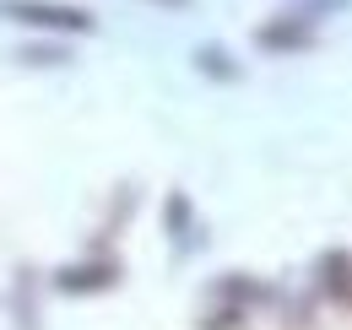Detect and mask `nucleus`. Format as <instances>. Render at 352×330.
<instances>
[{
  "label": "nucleus",
  "mask_w": 352,
  "mask_h": 330,
  "mask_svg": "<svg viewBox=\"0 0 352 330\" xmlns=\"http://www.w3.org/2000/svg\"><path fill=\"white\" fill-rule=\"evenodd\" d=\"M22 28H49V33H92V16L82 6H54V0H6L0 6Z\"/></svg>",
  "instance_id": "obj_1"
},
{
  "label": "nucleus",
  "mask_w": 352,
  "mask_h": 330,
  "mask_svg": "<svg viewBox=\"0 0 352 330\" xmlns=\"http://www.w3.org/2000/svg\"><path fill=\"white\" fill-rule=\"evenodd\" d=\"M120 282V265H109V260H92V265H65L60 276H54V287L71 292V298H87V292H109Z\"/></svg>",
  "instance_id": "obj_2"
},
{
  "label": "nucleus",
  "mask_w": 352,
  "mask_h": 330,
  "mask_svg": "<svg viewBox=\"0 0 352 330\" xmlns=\"http://www.w3.org/2000/svg\"><path fill=\"white\" fill-rule=\"evenodd\" d=\"M255 38H261V49H309V43H314V33H309V28H298V22L282 11V22H265Z\"/></svg>",
  "instance_id": "obj_3"
},
{
  "label": "nucleus",
  "mask_w": 352,
  "mask_h": 330,
  "mask_svg": "<svg viewBox=\"0 0 352 330\" xmlns=\"http://www.w3.org/2000/svg\"><path fill=\"white\" fill-rule=\"evenodd\" d=\"M22 60H33V65H60L65 54H60V49H22Z\"/></svg>",
  "instance_id": "obj_4"
},
{
  "label": "nucleus",
  "mask_w": 352,
  "mask_h": 330,
  "mask_svg": "<svg viewBox=\"0 0 352 330\" xmlns=\"http://www.w3.org/2000/svg\"><path fill=\"white\" fill-rule=\"evenodd\" d=\"M157 6H190V0H157Z\"/></svg>",
  "instance_id": "obj_5"
}]
</instances>
